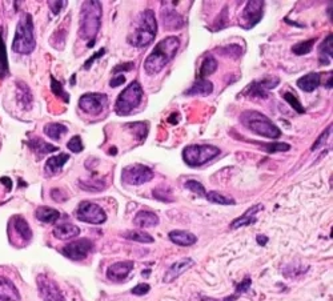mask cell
I'll use <instances>...</instances> for the list:
<instances>
[{
	"label": "cell",
	"instance_id": "cell-1",
	"mask_svg": "<svg viewBox=\"0 0 333 301\" xmlns=\"http://www.w3.org/2000/svg\"><path fill=\"white\" fill-rule=\"evenodd\" d=\"M180 47V39L177 36H168L156 44L151 54L144 62V71L147 75H156L166 64L175 58Z\"/></svg>",
	"mask_w": 333,
	"mask_h": 301
},
{
	"label": "cell",
	"instance_id": "cell-2",
	"mask_svg": "<svg viewBox=\"0 0 333 301\" xmlns=\"http://www.w3.org/2000/svg\"><path fill=\"white\" fill-rule=\"evenodd\" d=\"M102 3L100 1H84L80 10V23H79V36L83 40H91L88 47L91 48L95 43V38L100 29L102 23Z\"/></svg>",
	"mask_w": 333,
	"mask_h": 301
},
{
	"label": "cell",
	"instance_id": "cell-3",
	"mask_svg": "<svg viewBox=\"0 0 333 301\" xmlns=\"http://www.w3.org/2000/svg\"><path fill=\"white\" fill-rule=\"evenodd\" d=\"M157 34V22L152 10L143 11L139 15L133 31L128 36V43L133 47H147L155 40Z\"/></svg>",
	"mask_w": 333,
	"mask_h": 301
},
{
	"label": "cell",
	"instance_id": "cell-4",
	"mask_svg": "<svg viewBox=\"0 0 333 301\" xmlns=\"http://www.w3.org/2000/svg\"><path fill=\"white\" fill-rule=\"evenodd\" d=\"M240 122L245 128H248L250 131L260 136L268 137V139H277L281 136L279 127L274 126L270 117L255 109L243 112L240 115Z\"/></svg>",
	"mask_w": 333,
	"mask_h": 301
},
{
	"label": "cell",
	"instance_id": "cell-5",
	"mask_svg": "<svg viewBox=\"0 0 333 301\" xmlns=\"http://www.w3.org/2000/svg\"><path fill=\"white\" fill-rule=\"evenodd\" d=\"M36 47L34 34V20L30 14H23L16 27L15 39L12 42V49L21 55H28Z\"/></svg>",
	"mask_w": 333,
	"mask_h": 301
},
{
	"label": "cell",
	"instance_id": "cell-6",
	"mask_svg": "<svg viewBox=\"0 0 333 301\" xmlns=\"http://www.w3.org/2000/svg\"><path fill=\"white\" fill-rule=\"evenodd\" d=\"M143 99V88L139 82H132L118 96L115 103V112L120 116H127L140 106Z\"/></svg>",
	"mask_w": 333,
	"mask_h": 301
},
{
	"label": "cell",
	"instance_id": "cell-7",
	"mask_svg": "<svg viewBox=\"0 0 333 301\" xmlns=\"http://www.w3.org/2000/svg\"><path fill=\"white\" fill-rule=\"evenodd\" d=\"M220 153V148L211 144H193L183 150V159L189 167H200L213 160Z\"/></svg>",
	"mask_w": 333,
	"mask_h": 301
},
{
	"label": "cell",
	"instance_id": "cell-8",
	"mask_svg": "<svg viewBox=\"0 0 333 301\" xmlns=\"http://www.w3.org/2000/svg\"><path fill=\"white\" fill-rule=\"evenodd\" d=\"M153 171L147 165L131 164L124 167L122 171V183L125 185H142L153 179Z\"/></svg>",
	"mask_w": 333,
	"mask_h": 301
},
{
	"label": "cell",
	"instance_id": "cell-9",
	"mask_svg": "<svg viewBox=\"0 0 333 301\" xmlns=\"http://www.w3.org/2000/svg\"><path fill=\"white\" fill-rule=\"evenodd\" d=\"M76 217L84 223L103 224L107 220V215L98 204H93L89 201H82L76 209Z\"/></svg>",
	"mask_w": 333,
	"mask_h": 301
},
{
	"label": "cell",
	"instance_id": "cell-10",
	"mask_svg": "<svg viewBox=\"0 0 333 301\" xmlns=\"http://www.w3.org/2000/svg\"><path fill=\"white\" fill-rule=\"evenodd\" d=\"M39 296L43 301H65L59 285L45 275H39L36 279Z\"/></svg>",
	"mask_w": 333,
	"mask_h": 301
},
{
	"label": "cell",
	"instance_id": "cell-11",
	"mask_svg": "<svg viewBox=\"0 0 333 301\" xmlns=\"http://www.w3.org/2000/svg\"><path fill=\"white\" fill-rule=\"evenodd\" d=\"M108 103V97L105 93H85L79 100V107L82 111L89 115H99L103 111Z\"/></svg>",
	"mask_w": 333,
	"mask_h": 301
},
{
	"label": "cell",
	"instance_id": "cell-12",
	"mask_svg": "<svg viewBox=\"0 0 333 301\" xmlns=\"http://www.w3.org/2000/svg\"><path fill=\"white\" fill-rule=\"evenodd\" d=\"M93 249V243L89 238H79L72 243L67 244L62 249V252L65 258H71L74 261L84 260L89 255V252Z\"/></svg>",
	"mask_w": 333,
	"mask_h": 301
},
{
	"label": "cell",
	"instance_id": "cell-13",
	"mask_svg": "<svg viewBox=\"0 0 333 301\" xmlns=\"http://www.w3.org/2000/svg\"><path fill=\"white\" fill-rule=\"evenodd\" d=\"M263 8H264V1H256V0L248 1L241 12V27L245 29L255 27L263 18Z\"/></svg>",
	"mask_w": 333,
	"mask_h": 301
},
{
	"label": "cell",
	"instance_id": "cell-14",
	"mask_svg": "<svg viewBox=\"0 0 333 301\" xmlns=\"http://www.w3.org/2000/svg\"><path fill=\"white\" fill-rule=\"evenodd\" d=\"M279 78L261 79L257 82H252L248 87L245 88L244 95L252 97H267L268 92L271 89H273L276 86H279Z\"/></svg>",
	"mask_w": 333,
	"mask_h": 301
},
{
	"label": "cell",
	"instance_id": "cell-15",
	"mask_svg": "<svg viewBox=\"0 0 333 301\" xmlns=\"http://www.w3.org/2000/svg\"><path fill=\"white\" fill-rule=\"evenodd\" d=\"M133 268V261H119L108 268L107 277L111 281L122 282L128 277Z\"/></svg>",
	"mask_w": 333,
	"mask_h": 301
},
{
	"label": "cell",
	"instance_id": "cell-16",
	"mask_svg": "<svg viewBox=\"0 0 333 301\" xmlns=\"http://www.w3.org/2000/svg\"><path fill=\"white\" fill-rule=\"evenodd\" d=\"M195 265V260H192L191 258H182L179 261L173 262L171 267L168 268V271L166 272L164 277H163V281L164 282H172L176 280L177 277L182 276L183 273L188 271L189 268H192Z\"/></svg>",
	"mask_w": 333,
	"mask_h": 301
},
{
	"label": "cell",
	"instance_id": "cell-17",
	"mask_svg": "<svg viewBox=\"0 0 333 301\" xmlns=\"http://www.w3.org/2000/svg\"><path fill=\"white\" fill-rule=\"evenodd\" d=\"M163 23L166 29H180L184 25V20L179 14L175 12L169 3H163Z\"/></svg>",
	"mask_w": 333,
	"mask_h": 301
},
{
	"label": "cell",
	"instance_id": "cell-18",
	"mask_svg": "<svg viewBox=\"0 0 333 301\" xmlns=\"http://www.w3.org/2000/svg\"><path fill=\"white\" fill-rule=\"evenodd\" d=\"M10 228L18 235L20 240H24L25 243H28L32 238V231H31L30 225L23 219L21 216H14L10 221Z\"/></svg>",
	"mask_w": 333,
	"mask_h": 301
},
{
	"label": "cell",
	"instance_id": "cell-19",
	"mask_svg": "<svg viewBox=\"0 0 333 301\" xmlns=\"http://www.w3.org/2000/svg\"><path fill=\"white\" fill-rule=\"evenodd\" d=\"M20 293L15 284L5 279V277L0 276V301H20Z\"/></svg>",
	"mask_w": 333,
	"mask_h": 301
},
{
	"label": "cell",
	"instance_id": "cell-20",
	"mask_svg": "<svg viewBox=\"0 0 333 301\" xmlns=\"http://www.w3.org/2000/svg\"><path fill=\"white\" fill-rule=\"evenodd\" d=\"M263 209V205H253V207H250V209H247L245 211L244 215H241L239 219L233 220L232 223H230V228L232 229H237V228H241V227H245V225H250V224H253L256 221V214L259 212V211H261Z\"/></svg>",
	"mask_w": 333,
	"mask_h": 301
},
{
	"label": "cell",
	"instance_id": "cell-21",
	"mask_svg": "<svg viewBox=\"0 0 333 301\" xmlns=\"http://www.w3.org/2000/svg\"><path fill=\"white\" fill-rule=\"evenodd\" d=\"M133 224L137 228H151V227H156L159 224V217L156 214H153L151 211H140L135 216Z\"/></svg>",
	"mask_w": 333,
	"mask_h": 301
},
{
	"label": "cell",
	"instance_id": "cell-22",
	"mask_svg": "<svg viewBox=\"0 0 333 301\" xmlns=\"http://www.w3.org/2000/svg\"><path fill=\"white\" fill-rule=\"evenodd\" d=\"M54 236L59 240H68V238L78 237L80 229L79 227L71 223H64L60 225H56L54 228Z\"/></svg>",
	"mask_w": 333,
	"mask_h": 301
},
{
	"label": "cell",
	"instance_id": "cell-23",
	"mask_svg": "<svg viewBox=\"0 0 333 301\" xmlns=\"http://www.w3.org/2000/svg\"><path fill=\"white\" fill-rule=\"evenodd\" d=\"M168 236L171 238L172 243L180 245V247H191L197 241L196 236L187 231H172Z\"/></svg>",
	"mask_w": 333,
	"mask_h": 301
},
{
	"label": "cell",
	"instance_id": "cell-24",
	"mask_svg": "<svg viewBox=\"0 0 333 301\" xmlns=\"http://www.w3.org/2000/svg\"><path fill=\"white\" fill-rule=\"evenodd\" d=\"M69 160L68 153H60L58 156H52L49 157L47 163H45V173H48L49 176L56 175L58 172L62 171V168L64 167V164Z\"/></svg>",
	"mask_w": 333,
	"mask_h": 301
},
{
	"label": "cell",
	"instance_id": "cell-25",
	"mask_svg": "<svg viewBox=\"0 0 333 301\" xmlns=\"http://www.w3.org/2000/svg\"><path fill=\"white\" fill-rule=\"evenodd\" d=\"M212 91H213V84L209 80H207V79H197L196 82L193 83V86L187 91L186 95H188V96H195V95L207 96V95L212 93Z\"/></svg>",
	"mask_w": 333,
	"mask_h": 301
},
{
	"label": "cell",
	"instance_id": "cell-26",
	"mask_svg": "<svg viewBox=\"0 0 333 301\" xmlns=\"http://www.w3.org/2000/svg\"><path fill=\"white\" fill-rule=\"evenodd\" d=\"M320 84H321V79H320V73L317 72H311L297 80V87L301 88L305 92H312L316 88H318Z\"/></svg>",
	"mask_w": 333,
	"mask_h": 301
},
{
	"label": "cell",
	"instance_id": "cell-27",
	"mask_svg": "<svg viewBox=\"0 0 333 301\" xmlns=\"http://www.w3.org/2000/svg\"><path fill=\"white\" fill-rule=\"evenodd\" d=\"M28 146L31 147V150H34L35 153H38L39 157L59 150L58 147L52 146V144H49V143H45V141L42 140L40 137H32V139L28 141Z\"/></svg>",
	"mask_w": 333,
	"mask_h": 301
},
{
	"label": "cell",
	"instance_id": "cell-28",
	"mask_svg": "<svg viewBox=\"0 0 333 301\" xmlns=\"http://www.w3.org/2000/svg\"><path fill=\"white\" fill-rule=\"evenodd\" d=\"M35 216L42 223L52 224L59 220L60 214L58 209L49 208V207H39V208L35 211Z\"/></svg>",
	"mask_w": 333,
	"mask_h": 301
},
{
	"label": "cell",
	"instance_id": "cell-29",
	"mask_svg": "<svg viewBox=\"0 0 333 301\" xmlns=\"http://www.w3.org/2000/svg\"><path fill=\"white\" fill-rule=\"evenodd\" d=\"M18 100H19L20 106L25 109H30L31 106H32V93L30 91V87L23 82H18Z\"/></svg>",
	"mask_w": 333,
	"mask_h": 301
},
{
	"label": "cell",
	"instance_id": "cell-30",
	"mask_svg": "<svg viewBox=\"0 0 333 301\" xmlns=\"http://www.w3.org/2000/svg\"><path fill=\"white\" fill-rule=\"evenodd\" d=\"M68 132V128L60 123H48L44 126V133L52 140H60V137Z\"/></svg>",
	"mask_w": 333,
	"mask_h": 301
},
{
	"label": "cell",
	"instance_id": "cell-31",
	"mask_svg": "<svg viewBox=\"0 0 333 301\" xmlns=\"http://www.w3.org/2000/svg\"><path fill=\"white\" fill-rule=\"evenodd\" d=\"M332 35H328L321 45L318 47V56H320V63L329 64L332 60Z\"/></svg>",
	"mask_w": 333,
	"mask_h": 301
},
{
	"label": "cell",
	"instance_id": "cell-32",
	"mask_svg": "<svg viewBox=\"0 0 333 301\" xmlns=\"http://www.w3.org/2000/svg\"><path fill=\"white\" fill-rule=\"evenodd\" d=\"M216 69H217V60L213 56H207L199 69V79L208 78L209 75L216 72Z\"/></svg>",
	"mask_w": 333,
	"mask_h": 301
},
{
	"label": "cell",
	"instance_id": "cell-33",
	"mask_svg": "<svg viewBox=\"0 0 333 301\" xmlns=\"http://www.w3.org/2000/svg\"><path fill=\"white\" fill-rule=\"evenodd\" d=\"M10 73V65H8V58H7V48H5L3 34L0 29V79H4Z\"/></svg>",
	"mask_w": 333,
	"mask_h": 301
},
{
	"label": "cell",
	"instance_id": "cell-34",
	"mask_svg": "<svg viewBox=\"0 0 333 301\" xmlns=\"http://www.w3.org/2000/svg\"><path fill=\"white\" fill-rule=\"evenodd\" d=\"M123 236L128 240L137 241V243L149 244L153 243V237L147 232H144L143 229H133V231H128V232L123 233Z\"/></svg>",
	"mask_w": 333,
	"mask_h": 301
},
{
	"label": "cell",
	"instance_id": "cell-35",
	"mask_svg": "<svg viewBox=\"0 0 333 301\" xmlns=\"http://www.w3.org/2000/svg\"><path fill=\"white\" fill-rule=\"evenodd\" d=\"M206 197L211 203H215V204H221V205H235L236 201L230 196H226V194H220V192H216V191H211V192H207Z\"/></svg>",
	"mask_w": 333,
	"mask_h": 301
},
{
	"label": "cell",
	"instance_id": "cell-36",
	"mask_svg": "<svg viewBox=\"0 0 333 301\" xmlns=\"http://www.w3.org/2000/svg\"><path fill=\"white\" fill-rule=\"evenodd\" d=\"M314 42H316V38H313V39L305 40V42H301V43L294 44L293 47H292V52H293L294 55H297V56L309 54V52L312 51V48H313Z\"/></svg>",
	"mask_w": 333,
	"mask_h": 301
},
{
	"label": "cell",
	"instance_id": "cell-37",
	"mask_svg": "<svg viewBox=\"0 0 333 301\" xmlns=\"http://www.w3.org/2000/svg\"><path fill=\"white\" fill-rule=\"evenodd\" d=\"M127 128H131L132 132L136 135L137 140L142 141L147 137L148 133V124L147 123H132V124H127Z\"/></svg>",
	"mask_w": 333,
	"mask_h": 301
},
{
	"label": "cell",
	"instance_id": "cell-38",
	"mask_svg": "<svg viewBox=\"0 0 333 301\" xmlns=\"http://www.w3.org/2000/svg\"><path fill=\"white\" fill-rule=\"evenodd\" d=\"M153 196H155L156 199L162 200V201H166V203L173 200L171 194V188L166 187V185H159L156 190L153 191Z\"/></svg>",
	"mask_w": 333,
	"mask_h": 301
},
{
	"label": "cell",
	"instance_id": "cell-39",
	"mask_svg": "<svg viewBox=\"0 0 333 301\" xmlns=\"http://www.w3.org/2000/svg\"><path fill=\"white\" fill-rule=\"evenodd\" d=\"M51 89H52V92H54L56 96L60 97V99H63L65 103L69 102V95L63 89L62 83L58 82L55 78H51Z\"/></svg>",
	"mask_w": 333,
	"mask_h": 301
},
{
	"label": "cell",
	"instance_id": "cell-40",
	"mask_svg": "<svg viewBox=\"0 0 333 301\" xmlns=\"http://www.w3.org/2000/svg\"><path fill=\"white\" fill-rule=\"evenodd\" d=\"M263 148L268 153H276V152H287L291 150V146L287 143H267L263 144Z\"/></svg>",
	"mask_w": 333,
	"mask_h": 301
},
{
	"label": "cell",
	"instance_id": "cell-41",
	"mask_svg": "<svg viewBox=\"0 0 333 301\" xmlns=\"http://www.w3.org/2000/svg\"><path fill=\"white\" fill-rule=\"evenodd\" d=\"M186 188L187 190L192 191L193 194H196L197 196H203V197H206L207 194V191L206 188H204V185L201 184V183H199V181H196V180H188L186 183Z\"/></svg>",
	"mask_w": 333,
	"mask_h": 301
},
{
	"label": "cell",
	"instance_id": "cell-42",
	"mask_svg": "<svg viewBox=\"0 0 333 301\" xmlns=\"http://www.w3.org/2000/svg\"><path fill=\"white\" fill-rule=\"evenodd\" d=\"M284 100H287V103H288L289 106L293 108L294 111L297 112V113H304V112H305L304 107L301 106V103L299 102V99L294 96L292 92H285L284 93Z\"/></svg>",
	"mask_w": 333,
	"mask_h": 301
},
{
	"label": "cell",
	"instance_id": "cell-43",
	"mask_svg": "<svg viewBox=\"0 0 333 301\" xmlns=\"http://www.w3.org/2000/svg\"><path fill=\"white\" fill-rule=\"evenodd\" d=\"M250 284H252V282H250V277H245L244 280H243V281H241L240 284H239V285L236 287V293H235V295H233V296H232V297H229V299H227L226 301H233V300H236V299H237V296H240L241 293H245V292H248V289H250Z\"/></svg>",
	"mask_w": 333,
	"mask_h": 301
},
{
	"label": "cell",
	"instance_id": "cell-44",
	"mask_svg": "<svg viewBox=\"0 0 333 301\" xmlns=\"http://www.w3.org/2000/svg\"><path fill=\"white\" fill-rule=\"evenodd\" d=\"M67 147H68V150H71V152H74V153H79V152H82V150H84V146L83 143H82L80 136L72 137V139L67 143Z\"/></svg>",
	"mask_w": 333,
	"mask_h": 301
},
{
	"label": "cell",
	"instance_id": "cell-45",
	"mask_svg": "<svg viewBox=\"0 0 333 301\" xmlns=\"http://www.w3.org/2000/svg\"><path fill=\"white\" fill-rule=\"evenodd\" d=\"M331 129H332V126L329 124L328 128H327V129H325V131H324L323 133H321V135H320V136L317 137V140L314 141V144L312 147H311V150H317V148H320V147L323 146L324 143H325V140H327L329 135H331Z\"/></svg>",
	"mask_w": 333,
	"mask_h": 301
},
{
	"label": "cell",
	"instance_id": "cell-46",
	"mask_svg": "<svg viewBox=\"0 0 333 301\" xmlns=\"http://www.w3.org/2000/svg\"><path fill=\"white\" fill-rule=\"evenodd\" d=\"M80 187L83 188V190L85 191H92V192H99V191H102L104 188L103 183H100V181H91V183H83V181H80Z\"/></svg>",
	"mask_w": 333,
	"mask_h": 301
},
{
	"label": "cell",
	"instance_id": "cell-47",
	"mask_svg": "<svg viewBox=\"0 0 333 301\" xmlns=\"http://www.w3.org/2000/svg\"><path fill=\"white\" fill-rule=\"evenodd\" d=\"M149 291H151V287L148 285L147 282H140V284H137L136 287L131 289V293L135 295V296H143V295H147Z\"/></svg>",
	"mask_w": 333,
	"mask_h": 301
},
{
	"label": "cell",
	"instance_id": "cell-48",
	"mask_svg": "<svg viewBox=\"0 0 333 301\" xmlns=\"http://www.w3.org/2000/svg\"><path fill=\"white\" fill-rule=\"evenodd\" d=\"M51 197L55 201H58V203H63V201L68 199V194H65L63 190H60V188H55V190L51 191Z\"/></svg>",
	"mask_w": 333,
	"mask_h": 301
},
{
	"label": "cell",
	"instance_id": "cell-49",
	"mask_svg": "<svg viewBox=\"0 0 333 301\" xmlns=\"http://www.w3.org/2000/svg\"><path fill=\"white\" fill-rule=\"evenodd\" d=\"M48 5L51 11L54 12L55 15H58L60 12V10L65 5V1H48Z\"/></svg>",
	"mask_w": 333,
	"mask_h": 301
},
{
	"label": "cell",
	"instance_id": "cell-50",
	"mask_svg": "<svg viewBox=\"0 0 333 301\" xmlns=\"http://www.w3.org/2000/svg\"><path fill=\"white\" fill-rule=\"evenodd\" d=\"M104 54H105V49L102 48V49H100V51H99V52H96V54L93 55L92 58L89 59V60H87V62H85V64H84V68L88 69L89 67H91V65H92L93 62H95V60H98L99 58H102V56H103Z\"/></svg>",
	"mask_w": 333,
	"mask_h": 301
},
{
	"label": "cell",
	"instance_id": "cell-51",
	"mask_svg": "<svg viewBox=\"0 0 333 301\" xmlns=\"http://www.w3.org/2000/svg\"><path fill=\"white\" fill-rule=\"evenodd\" d=\"M135 67V64L133 63H124V64H120V65H116L115 68H113V73H119L122 72V71H129L131 68H133Z\"/></svg>",
	"mask_w": 333,
	"mask_h": 301
},
{
	"label": "cell",
	"instance_id": "cell-52",
	"mask_svg": "<svg viewBox=\"0 0 333 301\" xmlns=\"http://www.w3.org/2000/svg\"><path fill=\"white\" fill-rule=\"evenodd\" d=\"M125 83V78L123 76V75H119V76H116V78L111 79V82H109V86L111 87H119V86H122V84H124Z\"/></svg>",
	"mask_w": 333,
	"mask_h": 301
},
{
	"label": "cell",
	"instance_id": "cell-53",
	"mask_svg": "<svg viewBox=\"0 0 333 301\" xmlns=\"http://www.w3.org/2000/svg\"><path fill=\"white\" fill-rule=\"evenodd\" d=\"M0 183H4L5 187H7V190H11V188H12V181H11V179H8V177H1V179H0Z\"/></svg>",
	"mask_w": 333,
	"mask_h": 301
},
{
	"label": "cell",
	"instance_id": "cell-54",
	"mask_svg": "<svg viewBox=\"0 0 333 301\" xmlns=\"http://www.w3.org/2000/svg\"><path fill=\"white\" fill-rule=\"evenodd\" d=\"M267 241H268V237L264 236V235H259V236H257V243L261 244V245H265Z\"/></svg>",
	"mask_w": 333,
	"mask_h": 301
}]
</instances>
